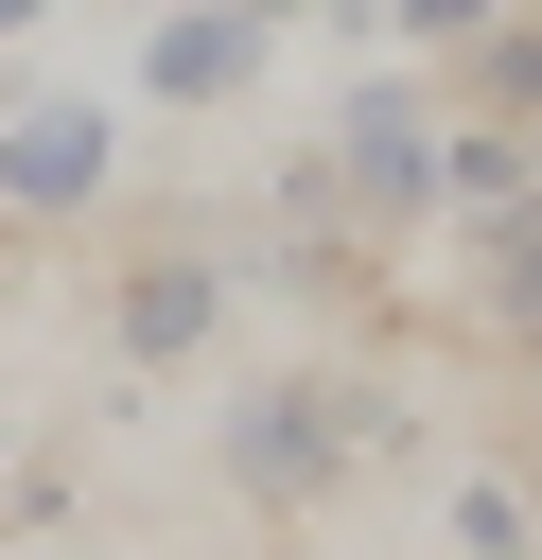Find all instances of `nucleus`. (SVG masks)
I'll return each instance as SVG.
<instances>
[{"mask_svg":"<svg viewBox=\"0 0 542 560\" xmlns=\"http://www.w3.org/2000/svg\"><path fill=\"white\" fill-rule=\"evenodd\" d=\"M385 438H402V420H385L367 385H245L210 455H227V490H245V508H315V490H332L350 455H385Z\"/></svg>","mask_w":542,"mask_h":560,"instance_id":"f257e3e1","label":"nucleus"},{"mask_svg":"<svg viewBox=\"0 0 542 560\" xmlns=\"http://www.w3.org/2000/svg\"><path fill=\"white\" fill-rule=\"evenodd\" d=\"M332 192H350V228H420L437 210V105L385 70V88H350V122H332V158H315Z\"/></svg>","mask_w":542,"mask_h":560,"instance_id":"f03ea898","label":"nucleus"},{"mask_svg":"<svg viewBox=\"0 0 542 560\" xmlns=\"http://www.w3.org/2000/svg\"><path fill=\"white\" fill-rule=\"evenodd\" d=\"M105 332H122V368H192V350L227 332V262H210V245H140L122 298H105Z\"/></svg>","mask_w":542,"mask_h":560,"instance_id":"7ed1b4c3","label":"nucleus"},{"mask_svg":"<svg viewBox=\"0 0 542 560\" xmlns=\"http://www.w3.org/2000/svg\"><path fill=\"white\" fill-rule=\"evenodd\" d=\"M105 175H122V122H105V105H17V122H0V210L52 228V210H87Z\"/></svg>","mask_w":542,"mask_h":560,"instance_id":"20e7f679","label":"nucleus"},{"mask_svg":"<svg viewBox=\"0 0 542 560\" xmlns=\"http://www.w3.org/2000/svg\"><path fill=\"white\" fill-rule=\"evenodd\" d=\"M245 70H262V18H245V0H175V18L140 35V88H157V105H245Z\"/></svg>","mask_w":542,"mask_h":560,"instance_id":"39448f33","label":"nucleus"},{"mask_svg":"<svg viewBox=\"0 0 542 560\" xmlns=\"http://www.w3.org/2000/svg\"><path fill=\"white\" fill-rule=\"evenodd\" d=\"M455 122H542V18L525 0L490 35H455Z\"/></svg>","mask_w":542,"mask_h":560,"instance_id":"423d86ee","label":"nucleus"},{"mask_svg":"<svg viewBox=\"0 0 542 560\" xmlns=\"http://www.w3.org/2000/svg\"><path fill=\"white\" fill-rule=\"evenodd\" d=\"M455 525H472V560H542V542H525V490H490V472L455 490Z\"/></svg>","mask_w":542,"mask_h":560,"instance_id":"0eeeda50","label":"nucleus"},{"mask_svg":"<svg viewBox=\"0 0 542 560\" xmlns=\"http://www.w3.org/2000/svg\"><path fill=\"white\" fill-rule=\"evenodd\" d=\"M35 18H52V0H0V35H35Z\"/></svg>","mask_w":542,"mask_h":560,"instance_id":"6e6552de","label":"nucleus"},{"mask_svg":"<svg viewBox=\"0 0 542 560\" xmlns=\"http://www.w3.org/2000/svg\"><path fill=\"white\" fill-rule=\"evenodd\" d=\"M245 18H297V0H245Z\"/></svg>","mask_w":542,"mask_h":560,"instance_id":"1a4fd4ad","label":"nucleus"},{"mask_svg":"<svg viewBox=\"0 0 542 560\" xmlns=\"http://www.w3.org/2000/svg\"><path fill=\"white\" fill-rule=\"evenodd\" d=\"M525 350H542V332H525Z\"/></svg>","mask_w":542,"mask_h":560,"instance_id":"9d476101","label":"nucleus"}]
</instances>
